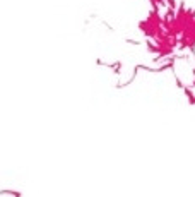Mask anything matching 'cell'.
<instances>
[{"instance_id": "obj_1", "label": "cell", "mask_w": 195, "mask_h": 197, "mask_svg": "<svg viewBox=\"0 0 195 197\" xmlns=\"http://www.w3.org/2000/svg\"><path fill=\"white\" fill-rule=\"evenodd\" d=\"M22 194L19 190H12V189H2L0 190V197H21Z\"/></svg>"}]
</instances>
